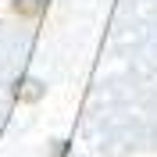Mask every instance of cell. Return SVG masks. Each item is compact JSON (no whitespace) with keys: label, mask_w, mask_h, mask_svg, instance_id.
<instances>
[{"label":"cell","mask_w":157,"mask_h":157,"mask_svg":"<svg viewBox=\"0 0 157 157\" xmlns=\"http://www.w3.org/2000/svg\"><path fill=\"white\" fill-rule=\"evenodd\" d=\"M11 11H14L18 18H39V14L47 11V0H14Z\"/></svg>","instance_id":"1"},{"label":"cell","mask_w":157,"mask_h":157,"mask_svg":"<svg viewBox=\"0 0 157 157\" xmlns=\"http://www.w3.org/2000/svg\"><path fill=\"white\" fill-rule=\"evenodd\" d=\"M14 97H21V100H39V97H43V82H39V78H25V82L14 86Z\"/></svg>","instance_id":"2"}]
</instances>
